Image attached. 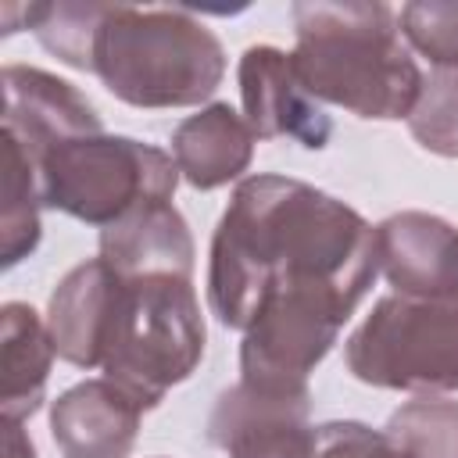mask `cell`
<instances>
[{
    "label": "cell",
    "instance_id": "cell-2",
    "mask_svg": "<svg viewBox=\"0 0 458 458\" xmlns=\"http://www.w3.org/2000/svg\"><path fill=\"white\" fill-rule=\"evenodd\" d=\"M293 32L290 61L311 100L376 122L411 114L422 72L386 4H293Z\"/></svg>",
    "mask_w": 458,
    "mask_h": 458
},
{
    "label": "cell",
    "instance_id": "cell-21",
    "mask_svg": "<svg viewBox=\"0 0 458 458\" xmlns=\"http://www.w3.org/2000/svg\"><path fill=\"white\" fill-rule=\"evenodd\" d=\"M397 29L433 68H458V0H411L397 11Z\"/></svg>",
    "mask_w": 458,
    "mask_h": 458
},
{
    "label": "cell",
    "instance_id": "cell-22",
    "mask_svg": "<svg viewBox=\"0 0 458 458\" xmlns=\"http://www.w3.org/2000/svg\"><path fill=\"white\" fill-rule=\"evenodd\" d=\"M315 458H411L383 429L365 422H322L315 426Z\"/></svg>",
    "mask_w": 458,
    "mask_h": 458
},
{
    "label": "cell",
    "instance_id": "cell-11",
    "mask_svg": "<svg viewBox=\"0 0 458 458\" xmlns=\"http://www.w3.org/2000/svg\"><path fill=\"white\" fill-rule=\"evenodd\" d=\"M379 272L404 297H458V229L429 211H397L376 225Z\"/></svg>",
    "mask_w": 458,
    "mask_h": 458
},
{
    "label": "cell",
    "instance_id": "cell-18",
    "mask_svg": "<svg viewBox=\"0 0 458 458\" xmlns=\"http://www.w3.org/2000/svg\"><path fill=\"white\" fill-rule=\"evenodd\" d=\"M107 7L111 4L61 0V4H29L21 11H25V29H32L36 39L54 57H61L79 72H93V47H97V32Z\"/></svg>",
    "mask_w": 458,
    "mask_h": 458
},
{
    "label": "cell",
    "instance_id": "cell-7",
    "mask_svg": "<svg viewBox=\"0 0 458 458\" xmlns=\"http://www.w3.org/2000/svg\"><path fill=\"white\" fill-rule=\"evenodd\" d=\"M358 304L354 293L318 283L272 290L243 329L240 379L283 394L308 390V376L333 351Z\"/></svg>",
    "mask_w": 458,
    "mask_h": 458
},
{
    "label": "cell",
    "instance_id": "cell-19",
    "mask_svg": "<svg viewBox=\"0 0 458 458\" xmlns=\"http://www.w3.org/2000/svg\"><path fill=\"white\" fill-rule=\"evenodd\" d=\"M383 433L411 458H458V401L419 394L386 419Z\"/></svg>",
    "mask_w": 458,
    "mask_h": 458
},
{
    "label": "cell",
    "instance_id": "cell-20",
    "mask_svg": "<svg viewBox=\"0 0 458 458\" xmlns=\"http://www.w3.org/2000/svg\"><path fill=\"white\" fill-rule=\"evenodd\" d=\"M408 129L429 154L458 157V68H433L422 75Z\"/></svg>",
    "mask_w": 458,
    "mask_h": 458
},
{
    "label": "cell",
    "instance_id": "cell-15",
    "mask_svg": "<svg viewBox=\"0 0 458 458\" xmlns=\"http://www.w3.org/2000/svg\"><path fill=\"white\" fill-rule=\"evenodd\" d=\"M254 140L258 136L247 118L215 100L179 122L172 132V157L193 190H218L250 168Z\"/></svg>",
    "mask_w": 458,
    "mask_h": 458
},
{
    "label": "cell",
    "instance_id": "cell-14",
    "mask_svg": "<svg viewBox=\"0 0 458 458\" xmlns=\"http://www.w3.org/2000/svg\"><path fill=\"white\" fill-rule=\"evenodd\" d=\"M100 258L122 276H193V236L172 200L143 204L100 229Z\"/></svg>",
    "mask_w": 458,
    "mask_h": 458
},
{
    "label": "cell",
    "instance_id": "cell-23",
    "mask_svg": "<svg viewBox=\"0 0 458 458\" xmlns=\"http://www.w3.org/2000/svg\"><path fill=\"white\" fill-rule=\"evenodd\" d=\"M4 426H7V458H36L32 440L25 437L21 422H7V419H4Z\"/></svg>",
    "mask_w": 458,
    "mask_h": 458
},
{
    "label": "cell",
    "instance_id": "cell-16",
    "mask_svg": "<svg viewBox=\"0 0 458 458\" xmlns=\"http://www.w3.org/2000/svg\"><path fill=\"white\" fill-rule=\"evenodd\" d=\"M54 354L57 351L47 322L29 304L7 301L0 308V411L7 422H25L39 411Z\"/></svg>",
    "mask_w": 458,
    "mask_h": 458
},
{
    "label": "cell",
    "instance_id": "cell-8",
    "mask_svg": "<svg viewBox=\"0 0 458 458\" xmlns=\"http://www.w3.org/2000/svg\"><path fill=\"white\" fill-rule=\"evenodd\" d=\"M308 408L311 390L283 394L240 379L218 394L208 419V440L229 458H315Z\"/></svg>",
    "mask_w": 458,
    "mask_h": 458
},
{
    "label": "cell",
    "instance_id": "cell-3",
    "mask_svg": "<svg viewBox=\"0 0 458 458\" xmlns=\"http://www.w3.org/2000/svg\"><path fill=\"white\" fill-rule=\"evenodd\" d=\"M93 72L132 107H193L222 86L225 50L186 7L111 4L97 32Z\"/></svg>",
    "mask_w": 458,
    "mask_h": 458
},
{
    "label": "cell",
    "instance_id": "cell-12",
    "mask_svg": "<svg viewBox=\"0 0 458 458\" xmlns=\"http://www.w3.org/2000/svg\"><path fill=\"white\" fill-rule=\"evenodd\" d=\"M122 293V276L104 261L89 258L75 265L50 293L47 304V329L54 336L57 358L75 369H100L107 336L114 326Z\"/></svg>",
    "mask_w": 458,
    "mask_h": 458
},
{
    "label": "cell",
    "instance_id": "cell-4",
    "mask_svg": "<svg viewBox=\"0 0 458 458\" xmlns=\"http://www.w3.org/2000/svg\"><path fill=\"white\" fill-rule=\"evenodd\" d=\"M204 315L193 276L122 279L114 326L104 351V379H114L150 408L193 376L204 358Z\"/></svg>",
    "mask_w": 458,
    "mask_h": 458
},
{
    "label": "cell",
    "instance_id": "cell-10",
    "mask_svg": "<svg viewBox=\"0 0 458 458\" xmlns=\"http://www.w3.org/2000/svg\"><path fill=\"white\" fill-rule=\"evenodd\" d=\"M236 79H240L243 118L258 140L290 136L308 150H322L329 143L333 122L315 107V100L301 86L290 54L268 43L247 47Z\"/></svg>",
    "mask_w": 458,
    "mask_h": 458
},
{
    "label": "cell",
    "instance_id": "cell-17",
    "mask_svg": "<svg viewBox=\"0 0 458 458\" xmlns=\"http://www.w3.org/2000/svg\"><path fill=\"white\" fill-rule=\"evenodd\" d=\"M39 175L32 157L4 136V211H0V236H4V268H14L21 258H29L39 247L43 225H39Z\"/></svg>",
    "mask_w": 458,
    "mask_h": 458
},
{
    "label": "cell",
    "instance_id": "cell-13",
    "mask_svg": "<svg viewBox=\"0 0 458 458\" xmlns=\"http://www.w3.org/2000/svg\"><path fill=\"white\" fill-rule=\"evenodd\" d=\"M143 411L114 379H86L50 404V433L64 458H129Z\"/></svg>",
    "mask_w": 458,
    "mask_h": 458
},
{
    "label": "cell",
    "instance_id": "cell-6",
    "mask_svg": "<svg viewBox=\"0 0 458 458\" xmlns=\"http://www.w3.org/2000/svg\"><path fill=\"white\" fill-rule=\"evenodd\" d=\"M344 361L369 386L411 394L458 390V297H379L347 336Z\"/></svg>",
    "mask_w": 458,
    "mask_h": 458
},
{
    "label": "cell",
    "instance_id": "cell-9",
    "mask_svg": "<svg viewBox=\"0 0 458 458\" xmlns=\"http://www.w3.org/2000/svg\"><path fill=\"white\" fill-rule=\"evenodd\" d=\"M0 79H4V136H11L32 157V165L68 140L104 132L97 107L72 82L29 64H7Z\"/></svg>",
    "mask_w": 458,
    "mask_h": 458
},
{
    "label": "cell",
    "instance_id": "cell-5",
    "mask_svg": "<svg viewBox=\"0 0 458 458\" xmlns=\"http://www.w3.org/2000/svg\"><path fill=\"white\" fill-rule=\"evenodd\" d=\"M43 208L64 211L86 225L107 229L129 211L172 200L179 165L161 147L132 136H82L36 161Z\"/></svg>",
    "mask_w": 458,
    "mask_h": 458
},
{
    "label": "cell",
    "instance_id": "cell-1",
    "mask_svg": "<svg viewBox=\"0 0 458 458\" xmlns=\"http://www.w3.org/2000/svg\"><path fill=\"white\" fill-rule=\"evenodd\" d=\"M379 276L376 229L344 200L290 175L243 179L211 236L208 304L247 329L279 286H336L358 301Z\"/></svg>",
    "mask_w": 458,
    "mask_h": 458
}]
</instances>
